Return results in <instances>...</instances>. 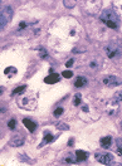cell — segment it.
Masks as SVG:
<instances>
[{"label":"cell","instance_id":"cell-1","mask_svg":"<svg viewBox=\"0 0 122 166\" xmlns=\"http://www.w3.org/2000/svg\"><path fill=\"white\" fill-rule=\"evenodd\" d=\"M11 18H13V9L10 6H7L4 10L0 11V32L5 28L9 20H11Z\"/></svg>","mask_w":122,"mask_h":166},{"label":"cell","instance_id":"cell-2","mask_svg":"<svg viewBox=\"0 0 122 166\" xmlns=\"http://www.w3.org/2000/svg\"><path fill=\"white\" fill-rule=\"evenodd\" d=\"M24 141H25L24 135H22V134H15V135L9 140V146H11V147L23 146V145H24Z\"/></svg>","mask_w":122,"mask_h":166},{"label":"cell","instance_id":"cell-3","mask_svg":"<svg viewBox=\"0 0 122 166\" xmlns=\"http://www.w3.org/2000/svg\"><path fill=\"white\" fill-rule=\"evenodd\" d=\"M103 84L106 87H110V88H113V87H118L121 84V81L116 77V76H107L103 78Z\"/></svg>","mask_w":122,"mask_h":166},{"label":"cell","instance_id":"cell-4","mask_svg":"<svg viewBox=\"0 0 122 166\" xmlns=\"http://www.w3.org/2000/svg\"><path fill=\"white\" fill-rule=\"evenodd\" d=\"M96 160L103 165H110L113 161L112 154H96Z\"/></svg>","mask_w":122,"mask_h":166},{"label":"cell","instance_id":"cell-5","mask_svg":"<svg viewBox=\"0 0 122 166\" xmlns=\"http://www.w3.org/2000/svg\"><path fill=\"white\" fill-rule=\"evenodd\" d=\"M106 53H107V57H108V58H113V57H116L117 54H120V48H118L117 44L111 43V44L107 45Z\"/></svg>","mask_w":122,"mask_h":166},{"label":"cell","instance_id":"cell-6","mask_svg":"<svg viewBox=\"0 0 122 166\" xmlns=\"http://www.w3.org/2000/svg\"><path fill=\"white\" fill-rule=\"evenodd\" d=\"M101 20H102L103 23H106V22H118L116 14L113 11H110V10L102 13V15H101Z\"/></svg>","mask_w":122,"mask_h":166},{"label":"cell","instance_id":"cell-7","mask_svg":"<svg viewBox=\"0 0 122 166\" xmlns=\"http://www.w3.org/2000/svg\"><path fill=\"white\" fill-rule=\"evenodd\" d=\"M60 81V76L58 73H50L49 76H47L44 78V83L47 84H54V83H58Z\"/></svg>","mask_w":122,"mask_h":166},{"label":"cell","instance_id":"cell-8","mask_svg":"<svg viewBox=\"0 0 122 166\" xmlns=\"http://www.w3.org/2000/svg\"><path fill=\"white\" fill-rule=\"evenodd\" d=\"M112 142H113V138L111 136H106V137H102L99 140L101 147H103V149H110L112 146Z\"/></svg>","mask_w":122,"mask_h":166},{"label":"cell","instance_id":"cell-9","mask_svg":"<svg viewBox=\"0 0 122 166\" xmlns=\"http://www.w3.org/2000/svg\"><path fill=\"white\" fill-rule=\"evenodd\" d=\"M76 159H77V162H81V161H86L88 159V152L83 151V150H77L76 151Z\"/></svg>","mask_w":122,"mask_h":166},{"label":"cell","instance_id":"cell-10","mask_svg":"<svg viewBox=\"0 0 122 166\" xmlns=\"http://www.w3.org/2000/svg\"><path fill=\"white\" fill-rule=\"evenodd\" d=\"M53 140H54V138H53V135H52L49 131H46V132H44L43 141H42V143H40V145L38 146V149H40V147H43V146H44V145H47V143H50Z\"/></svg>","mask_w":122,"mask_h":166},{"label":"cell","instance_id":"cell-11","mask_svg":"<svg viewBox=\"0 0 122 166\" xmlns=\"http://www.w3.org/2000/svg\"><path fill=\"white\" fill-rule=\"evenodd\" d=\"M23 123H24V126L28 128V131H30V132H34V131H35L37 123H35L34 121H32V120H29V118H24V120H23Z\"/></svg>","mask_w":122,"mask_h":166},{"label":"cell","instance_id":"cell-12","mask_svg":"<svg viewBox=\"0 0 122 166\" xmlns=\"http://www.w3.org/2000/svg\"><path fill=\"white\" fill-rule=\"evenodd\" d=\"M86 83H87V78H85V77H78V78L76 79V82H74V87H76V88H81V87H83Z\"/></svg>","mask_w":122,"mask_h":166},{"label":"cell","instance_id":"cell-13","mask_svg":"<svg viewBox=\"0 0 122 166\" xmlns=\"http://www.w3.org/2000/svg\"><path fill=\"white\" fill-rule=\"evenodd\" d=\"M64 162L66 164H77V159L74 154H67L64 157Z\"/></svg>","mask_w":122,"mask_h":166},{"label":"cell","instance_id":"cell-14","mask_svg":"<svg viewBox=\"0 0 122 166\" xmlns=\"http://www.w3.org/2000/svg\"><path fill=\"white\" fill-rule=\"evenodd\" d=\"M55 127L58 128L59 131H68L69 130V126L66 125V123H63V122H57L55 123Z\"/></svg>","mask_w":122,"mask_h":166},{"label":"cell","instance_id":"cell-15","mask_svg":"<svg viewBox=\"0 0 122 166\" xmlns=\"http://www.w3.org/2000/svg\"><path fill=\"white\" fill-rule=\"evenodd\" d=\"M16 72H18V70H16V68H14V67H8V68H5V70H4V73H5L8 77L14 76Z\"/></svg>","mask_w":122,"mask_h":166},{"label":"cell","instance_id":"cell-16","mask_svg":"<svg viewBox=\"0 0 122 166\" xmlns=\"http://www.w3.org/2000/svg\"><path fill=\"white\" fill-rule=\"evenodd\" d=\"M25 88H27V86H20V87H16V88L13 91L11 96H15V95H20V93H23V92L25 91Z\"/></svg>","mask_w":122,"mask_h":166},{"label":"cell","instance_id":"cell-17","mask_svg":"<svg viewBox=\"0 0 122 166\" xmlns=\"http://www.w3.org/2000/svg\"><path fill=\"white\" fill-rule=\"evenodd\" d=\"M121 100H122V93H121V92H117L116 96H115V98L112 100V104H118V103H121Z\"/></svg>","mask_w":122,"mask_h":166},{"label":"cell","instance_id":"cell-18","mask_svg":"<svg viewBox=\"0 0 122 166\" xmlns=\"http://www.w3.org/2000/svg\"><path fill=\"white\" fill-rule=\"evenodd\" d=\"M116 142H117V154H118L120 156H122V143H121V138H117Z\"/></svg>","mask_w":122,"mask_h":166},{"label":"cell","instance_id":"cell-19","mask_svg":"<svg viewBox=\"0 0 122 166\" xmlns=\"http://www.w3.org/2000/svg\"><path fill=\"white\" fill-rule=\"evenodd\" d=\"M39 57L40 58H48V53H47V50L44 48H40L39 49Z\"/></svg>","mask_w":122,"mask_h":166},{"label":"cell","instance_id":"cell-20","mask_svg":"<svg viewBox=\"0 0 122 166\" xmlns=\"http://www.w3.org/2000/svg\"><path fill=\"white\" fill-rule=\"evenodd\" d=\"M62 77H64V78H72L73 77V72L72 70H64V72H62Z\"/></svg>","mask_w":122,"mask_h":166},{"label":"cell","instance_id":"cell-21","mask_svg":"<svg viewBox=\"0 0 122 166\" xmlns=\"http://www.w3.org/2000/svg\"><path fill=\"white\" fill-rule=\"evenodd\" d=\"M81 100H82V97H81V93H77L76 97H74V101H73L74 106H79L81 104Z\"/></svg>","mask_w":122,"mask_h":166},{"label":"cell","instance_id":"cell-22","mask_svg":"<svg viewBox=\"0 0 122 166\" xmlns=\"http://www.w3.org/2000/svg\"><path fill=\"white\" fill-rule=\"evenodd\" d=\"M15 125H16V121H15V118H11V120L8 122V127L10 128V130H14V128H15Z\"/></svg>","mask_w":122,"mask_h":166},{"label":"cell","instance_id":"cell-23","mask_svg":"<svg viewBox=\"0 0 122 166\" xmlns=\"http://www.w3.org/2000/svg\"><path fill=\"white\" fill-rule=\"evenodd\" d=\"M63 4H64L66 8H73L76 5V2H68V0H64Z\"/></svg>","mask_w":122,"mask_h":166},{"label":"cell","instance_id":"cell-24","mask_svg":"<svg viewBox=\"0 0 122 166\" xmlns=\"http://www.w3.org/2000/svg\"><path fill=\"white\" fill-rule=\"evenodd\" d=\"M62 113H63V108H62V107H58V108L54 111V117H59Z\"/></svg>","mask_w":122,"mask_h":166},{"label":"cell","instance_id":"cell-25","mask_svg":"<svg viewBox=\"0 0 122 166\" xmlns=\"http://www.w3.org/2000/svg\"><path fill=\"white\" fill-rule=\"evenodd\" d=\"M19 160H20V161H24V162H30V159H28L25 154L19 155Z\"/></svg>","mask_w":122,"mask_h":166},{"label":"cell","instance_id":"cell-26","mask_svg":"<svg viewBox=\"0 0 122 166\" xmlns=\"http://www.w3.org/2000/svg\"><path fill=\"white\" fill-rule=\"evenodd\" d=\"M73 59H69V61H67V63H66V67H68V68H71L72 66H73Z\"/></svg>","mask_w":122,"mask_h":166},{"label":"cell","instance_id":"cell-27","mask_svg":"<svg viewBox=\"0 0 122 166\" xmlns=\"http://www.w3.org/2000/svg\"><path fill=\"white\" fill-rule=\"evenodd\" d=\"M68 146H69V147H73V146H74V138H73V137L69 138V141H68Z\"/></svg>","mask_w":122,"mask_h":166},{"label":"cell","instance_id":"cell-28","mask_svg":"<svg viewBox=\"0 0 122 166\" xmlns=\"http://www.w3.org/2000/svg\"><path fill=\"white\" fill-rule=\"evenodd\" d=\"M24 28H27V23L25 22H22L19 24V29H24Z\"/></svg>","mask_w":122,"mask_h":166},{"label":"cell","instance_id":"cell-29","mask_svg":"<svg viewBox=\"0 0 122 166\" xmlns=\"http://www.w3.org/2000/svg\"><path fill=\"white\" fill-rule=\"evenodd\" d=\"M82 109L85 111V112H88V107H87V106H83V107H82Z\"/></svg>","mask_w":122,"mask_h":166},{"label":"cell","instance_id":"cell-30","mask_svg":"<svg viewBox=\"0 0 122 166\" xmlns=\"http://www.w3.org/2000/svg\"><path fill=\"white\" fill-rule=\"evenodd\" d=\"M3 136H4V131L2 130V128H0V138H2Z\"/></svg>","mask_w":122,"mask_h":166},{"label":"cell","instance_id":"cell-31","mask_svg":"<svg viewBox=\"0 0 122 166\" xmlns=\"http://www.w3.org/2000/svg\"><path fill=\"white\" fill-rule=\"evenodd\" d=\"M2 92H3V88H0V95H2Z\"/></svg>","mask_w":122,"mask_h":166}]
</instances>
